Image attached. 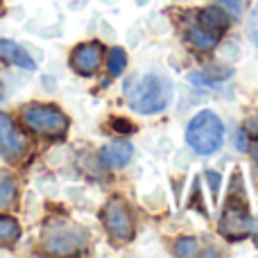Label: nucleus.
Masks as SVG:
<instances>
[{
    "label": "nucleus",
    "mask_w": 258,
    "mask_h": 258,
    "mask_svg": "<svg viewBox=\"0 0 258 258\" xmlns=\"http://www.w3.org/2000/svg\"><path fill=\"white\" fill-rule=\"evenodd\" d=\"M125 98L127 104L136 113L154 116V113H161L168 107L170 98H172V86L161 75L143 73V75H134L127 80Z\"/></svg>",
    "instance_id": "obj_1"
},
{
    "label": "nucleus",
    "mask_w": 258,
    "mask_h": 258,
    "mask_svg": "<svg viewBox=\"0 0 258 258\" xmlns=\"http://www.w3.org/2000/svg\"><path fill=\"white\" fill-rule=\"evenodd\" d=\"M41 240H43V247L48 254H57V256L75 254V251H82L89 245V236H86L84 229L68 222V220H52V222H48Z\"/></svg>",
    "instance_id": "obj_2"
},
{
    "label": "nucleus",
    "mask_w": 258,
    "mask_h": 258,
    "mask_svg": "<svg viewBox=\"0 0 258 258\" xmlns=\"http://www.w3.org/2000/svg\"><path fill=\"white\" fill-rule=\"evenodd\" d=\"M224 138V125L213 111H200L186 129V143L197 154H213Z\"/></svg>",
    "instance_id": "obj_3"
},
{
    "label": "nucleus",
    "mask_w": 258,
    "mask_h": 258,
    "mask_svg": "<svg viewBox=\"0 0 258 258\" xmlns=\"http://www.w3.org/2000/svg\"><path fill=\"white\" fill-rule=\"evenodd\" d=\"M249 233H251V215L245 200V190H233L231 188V195H229L222 220H220V236H224L231 242H238L245 240Z\"/></svg>",
    "instance_id": "obj_4"
},
{
    "label": "nucleus",
    "mask_w": 258,
    "mask_h": 258,
    "mask_svg": "<svg viewBox=\"0 0 258 258\" xmlns=\"http://www.w3.org/2000/svg\"><path fill=\"white\" fill-rule=\"evenodd\" d=\"M21 120L30 132L39 134V136H50V138L63 136L68 129V118L57 107H48V104L25 107L21 113Z\"/></svg>",
    "instance_id": "obj_5"
},
{
    "label": "nucleus",
    "mask_w": 258,
    "mask_h": 258,
    "mask_svg": "<svg viewBox=\"0 0 258 258\" xmlns=\"http://www.w3.org/2000/svg\"><path fill=\"white\" fill-rule=\"evenodd\" d=\"M104 227H107L109 236L113 242H129L134 238V220L132 211L120 197H113L107 206H104Z\"/></svg>",
    "instance_id": "obj_6"
},
{
    "label": "nucleus",
    "mask_w": 258,
    "mask_h": 258,
    "mask_svg": "<svg viewBox=\"0 0 258 258\" xmlns=\"http://www.w3.org/2000/svg\"><path fill=\"white\" fill-rule=\"evenodd\" d=\"M27 152V141L21 132L16 129L14 120L7 113L0 111V154L9 161L21 159Z\"/></svg>",
    "instance_id": "obj_7"
},
{
    "label": "nucleus",
    "mask_w": 258,
    "mask_h": 258,
    "mask_svg": "<svg viewBox=\"0 0 258 258\" xmlns=\"http://www.w3.org/2000/svg\"><path fill=\"white\" fill-rule=\"evenodd\" d=\"M100 61H102V45L100 43H82L73 50L71 54V66L75 68L80 75H93L98 71Z\"/></svg>",
    "instance_id": "obj_8"
},
{
    "label": "nucleus",
    "mask_w": 258,
    "mask_h": 258,
    "mask_svg": "<svg viewBox=\"0 0 258 258\" xmlns=\"http://www.w3.org/2000/svg\"><path fill=\"white\" fill-rule=\"evenodd\" d=\"M134 156V147L132 143L127 141H113V143H107V145L100 150V159H102V163L107 165V168H125V165L132 161Z\"/></svg>",
    "instance_id": "obj_9"
},
{
    "label": "nucleus",
    "mask_w": 258,
    "mask_h": 258,
    "mask_svg": "<svg viewBox=\"0 0 258 258\" xmlns=\"http://www.w3.org/2000/svg\"><path fill=\"white\" fill-rule=\"evenodd\" d=\"M197 23H200L209 34H213V36H218L220 39V36L227 32V27H229V16L224 14V9H220V7H206V9H202L200 12Z\"/></svg>",
    "instance_id": "obj_10"
},
{
    "label": "nucleus",
    "mask_w": 258,
    "mask_h": 258,
    "mask_svg": "<svg viewBox=\"0 0 258 258\" xmlns=\"http://www.w3.org/2000/svg\"><path fill=\"white\" fill-rule=\"evenodd\" d=\"M0 61L9 63V66L25 68V71H32V68H34V59H32L18 43L7 41V39L0 41Z\"/></svg>",
    "instance_id": "obj_11"
},
{
    "label": "nucleus",
    "mask_w": 258,
    "mask_h": 258,
    "mask_svg": "<svg viewBox=\"0 0 258 258\" xmlns=\"http://www.w3.org/2000/svg\"><path fill=\"white\" fill-rule=\"evenodd\" d=\"M188 41H190L192 45H195L197 50H213L215 45H218V36L209 34V32L204 30V27L200 25V23H195V25H188Z\"/></svg>",
    "instance_id": "obj_12"
},
{
    "label": "nucleus",
    "mask_w": 258,
    "mask_h": 258,
    "mask_svg": "<svg viewBox=\"0 0 258 258\" xmlns=\"http://www.w3.org/2000/svg\"><path fill=\"white\" fill-rule=\"evenodd\" d=\"M21 236V227L16 220L0 215V245H14Z\"/></svg>",
    "instance_id": "obj_13"
},
{
    "label": "nucleus",
    "mask_w": 258,
    "mask_h": 258,
    "mask_svg": "<svg viewBox=\"0 0 258 258\" xmlns=\"http://www.w3.org/2000/svg\"><path fill=\"white\" fill-rule=\"evenodd\" d=\"M16 197V181L9 174H0V206H9Z\"/></svg>",
    "instance_id": "obj_14"
},
{
    "label": "nucleus",
    "mask_w": 258,
    "mask_h": 258,
    "mask_svg": "<svg viewBox=\"0 0 258 258\" xmlns=\"http://www.w3.org/2000/svg\"><path fill=\"white\" fill-rule=\"evenodd\" d=\"M127 66V54L122 48H111L109 50V73H111L113 77L122 75V71H125Z\"/></svg>",
    "instance_id": "obj_15"
},
{
    "label": "nucleus",
    "mask_w": 258,
    "mask_h": 258,
    "mask_svg": "<svg viewBox=\"0 0 258 258\" xmlns=\"http://www.w3.org/2000/svg\"><path fill=\"white\" fill-rule=\"evenodd\" d=\"M174 254L177 256H195L197 254V240L195 238H179L174 242Z\"/></svg>",
    "instance_id": "obj_16"
},
{
    "label": "nucleus",
    "mask_w": 258,
    "mask_h": 258,
    "mask_svg": "<svg viewBox=\"0 0 258 258\" xmlns=\"http://www.w3.org/2000/svg\"><path fill=\"white\" fill-rule=\"evenodd\" d=\"M206 179L211 181V192H213V197H218V192H220V174L218 172H213V170H206Z\"/></svg>",
    "instance_id": "obj_17"
},
{
    "label": "nucleus",
    "mask_w": 258,
    "mask_h": 258,
    "mask_svg": "<svg viewBox=\"0 0 258 258\" xmlns=\"http://www.w3.org/2000/svg\"><path fill=\"white\" fill-rule=\"evenodd\" d=\"M111 127L116 129V132H125V134H132V132H134V125H129V122H125L122 118H116V120L111 122Z\"/></svg>",
    "instance_id": "obj_18"
},
{
    "label": "nucleus",
    "mask_w": 258,
    "mask_h": 258,
    "mask_svg": "<svg viewBox=\"0 0 258 258\" xmlns=\"http://www.w3.org/2000/svg\"><path fill=\"white\" fill-rule=\"evenodd\" d=\"M254 161H256V168H258V145H256V152H254Z\"/></svg>",
    "instance_id": "obj_19"
},
{
    "label": "nucleus",
    "mask_w": 258,
    "mask_h": 258,
    "mask_svg": "<svg viewBox=\"0 0 258 258\" xmlns=\"http://www.w3.org/2000/svg\"><path fill=\"white\" fill-rule=\"evenodd\" d=\"M0 98H3V89H0Z\"/></svg>",
    "instance_id": "obj_20"
}]
</instances>
